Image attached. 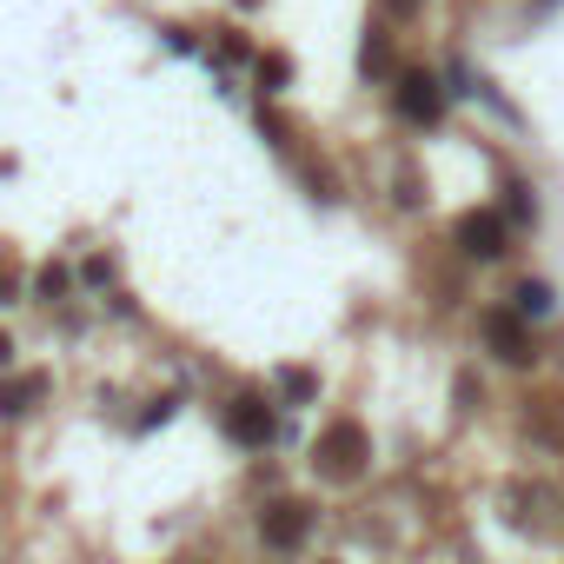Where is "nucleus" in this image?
Listing matches in <instances>:
<instances>
[{
  "instance_id": "9d476101",
  "label": "nucleus",
  "mask_w": 564,
  "mask_h": 564,
  "mask_svg": "<svg viewBox=\"0 0 564 564\" xmlns=\"http://www.w3.org/2000/svg\"><path fill=\"white\" fill-rule=\"evenodd\" d=\"M386 8H399V14H412V8H419V0H386Z\"/></svg>"
},
{
  "instance_id": "1a4fd4ad",
  "label": "nucleus",
  "mask_w": 564,
  "mask_h": 564,
  "mask_svg": "<svg viewBox=\"0 0 564 564\" xmlns=\"http://www.w3.org/2000/svg\"><path fill=\"white\" fill-rule=\"evenodd\" d=\"M366 74H386V34L366 41Z\"/></svg>"
},
{
  "instance_id": "6e6552de",
  "label": "nucleus",
  "mask_w": 564,
  "mask_h": 564,
  "mask_svg": "<svg viewBox=\"0 0 564 564\" xmlns=\"http://www.w3.org/2000/svg\"><path fill=\"white\" fill-rule=\"evenodd\" d=\"M518 313H524V319H544V313H551V293H544V286H518Z\"/></svg>"
},
{
  "instance_id": "423d86ee",
  "label": "nucleus",
  "mask_w": 564,
  "mask_h": 564,
  "mask_svg": "<svg viewBox=\"0 0 564 564\" xmlns=\"http://www.w3.org/2000/svg\"><path fill=\"white\" fill-rule=\"evenodd\" d=\"M485 339H491V352H498V359H511V366H524V359H531V346H524V333H518V319H511V313H491V319H485Z\"/></svg>"
},
{
  "instance_id": "39448f33",
  "label": "nucleus",
  "mask_w": 564,
  "mask_h": 564,
  "mask_svg": "<svg viewBox=\"0 0 564 564\" xmlns=\"http://www.w3.org/2000/svg\"><path fill=\"white\" fill-rule=\"evenodd\" d=\"M226 425H232L239 445H272V432H279V419H272V405H265L259 392H239L232 412H226Z\"/></svg>"
},
{
  "instance_id": "f257e3e1",
  "label": "nucleus",
  "mask_w": 564,
  "mask_h": 564,
  "mask_svg": "<svg viewBox=\"0 0 564 564\" xmlns=\"http://www.w3.org/2000/svg\"><path fill=\"white\" fill-rule=\"evenodd\" d=\"M259 531H265L272 551H293V544L313 531V505H306V498H272L265 518H259Z\"/></svg>"
},
{
  "instance_id": "f03ea898",
  "label": "nucleus",
  "mask_w": 564,
  "mask_h": 564,
  "mask_svg": "<svg viewBox=\"0 0 564 564\" xmlns=\"http://www.w3.org/2000/svg\"><path fill=\"white\" fill-rule=\"evenodd\" d=\"M392 100H399V113H405L412 127H438V113H445V94H438L432 74H399V80H392Z\"/></svg>"
},
{
  "instance_id": "0eeeda50",
  "label": "nucleus",
  "mask_w": 564,
  "mask_h": 564,
  "mask_svg": "<svg viewBox=\"0 0 564 564\" xmlns=\"http://www.w3.org/2000/svg\"><path fill=\"white\" fill-rule=\"evenodd\" d=\"M34 399H41V386H34V379H28V386H8V392H0V412H8V419H21Z\"/></svg>"
},
{
  "instance_id": "9b49d317",
  "label": "nucleus",
  "mask_w": 564,
  "mask_h": 564,
  "mask_svg": "<svg viewBox=\"0 0 564 564\" xmlns=\"http://www.w3.org/2000/svg\"><path fill=\"white\" fill-rule=\"evenodd\" d=\"M0 366H8V339H0Z\"/></svg>"
},
{
  "instance_id": "7ed1b4c3",
  "label": "nucleus",
  "mask_w": 564,
  "mask_h": 564,
  "mask_svg": "<svg viewBox=\"0 0 564 564\" xmlns=\"http://www.w3.org/2000/svg\"><path fill=\"white\" fill-rule=\"evenodd\" d=\"M319 471L326 478H359L366 471V432L359 425H333L319 438Z\"/></svg>"
},
{
  "instance_id": "20e7f679",
  "label": "nucleus",
  "mask_w": 564,
  "mask_h": 564,
  "mask_svg": "<svg viewBox=\"0 0 564 564\" xmlns=\"http://www.w3.org/2000/svg\"><path fill=\"white\" fill-rule=\"evenodd\" d=\"M458 246H465L471 259H498V252H511V226H505V213H465V219H458Z\"/></svg>"
}]
</instances>
